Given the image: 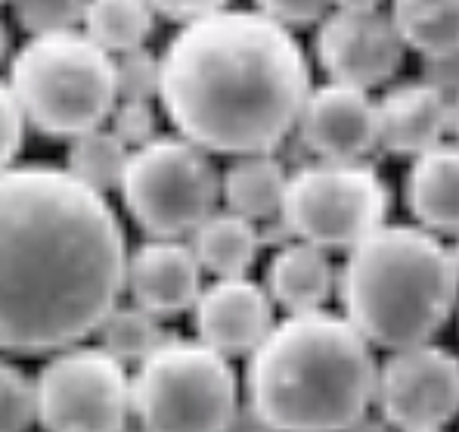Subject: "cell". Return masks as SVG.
<instances>
[{
	"instance_id": "obj_1",
	"label": "cell",
	"mask_w": 459,
	"mask_h": 432,
	"mask_svg": "<svg viewBox=\"0 0 459 432\" xmlns=\"http://www.w3.org/2000/svg\"><path fill=\"white\" fill-rule=\"evenodd\" d=\"M127 246L103 193L53 165L0 172V352L56 355L125 293Z\"/></svg>"
},
{
	"instance_id": "obj_2",
	"label": "cell",
	"mask_w": 459,
	"mask_h": 432,
	"mask_svg": "<svg viewBox=\"0 0 459 432\" xmlns=\"http://www.w3.org/2000/svg\"><path fill=\"white\" fill-rule=\"evenodd\" d=\"M310 91L301 40L258 10L180 25L161 50V110L180 137L218 156L273 153L299 128Z\"/></svg>"
},
{
	"instance_id": "obj_3",
	"label": "cell",
	"mask_w": 459,
	"mask_h": 432,
	"mask_svg": "<svg viewBox=\"0 0 459 432\" xmlns=\"http://www.w3.org/2000/svg\"><path fill=\"white\" fill-rule=\"evenodd\" d=\"M373 342L344 314H286L248 355V414L267 432H351L376 404Z\"/></svg>"
},
{
	"instance_id": "obj_4",
	"label": "cell",
	"mask_w": 459,
	"mask_h": 432,
	"mask_svg": "<svg viewBox=\"0 0 459 432\" xmlns=\"http://www.w3.org/2000/svg\"><path fill=\"white\" fill-rule=\"evenodd\" d=\"M344 317L373 346L401 352L425 346L459 302V271L450 246L420 225H382L339 271Z\"/></svg>"
},
{
	"instance_id": "obj_5",
	"label": "cell",
	"mask_w": 459,
	"mask_h": 432,
	"mask_svg": "<svg viewBox=\"0 0 459 432\" xmlns=\"http://www.w3.org/2000/svg\"><path fill=\"white\" fill-rule=\"evenodd\" d=\"M10 87L25 121L56 140L97 131L118 106L115 57L78 29L25 40L10 63Z\"/></svg>"
},
{
	"instance_id": "obj_6",
	"label": "cell",
	"mask_w": 459,
	"mask_h": 432,
	"mask_svg": "<svg viewBox=\"0 0 459 432\" xmlns=\"http://www.w3.org/2000/svg\"><path fill=\"white\" fill-rule=\"evenodd\" d=\"M134 420L146 432H230L239 380L230 357L199 339H165L131 374Z\"/></svg>"
},
{
	"instance_id": "obj_7",
	"label": "cell",
	"mask_w": 459,
	"mask_h": 432,
	"mask_svg": "<svg viewBox=\"0 0 459 432\" xmlns=\"http://www.w3.org/2000/svg\"><path fill=\"white\" fill-rule=\"evenodd\" d=\"M121 199L134 225L152 240H184L214 215L221 172L214 168L212 153L180 134H161L131 153Z\"/></svg>"
},
{
	"instance_id": "obj_8",
	"label": "cell",
	"mask_w": 459,
	"mask_h": 432,
	"mask_svg": "<svg viewBox=\"0 0 459 432\" xmlns=\"http://www.w3.org/2000/svg\"><path fill=\"white\" fill-rule=\"evenodd\" d=\"M388 215V187L367 162H314L289 174L282 225L320 249H354Z\"/></svg>"
},
{
	"instance_id": "obj_9",
	"label": "cell",
	"mask_w": 459,
	"mask_h": 432,
	"mask_svg": "<svg viewBox=\"0 0 459 432\" xmlns=\"http://www.w3.org/2000/svg\"><path fill=\"white\" fill-rule=\"evenodd\" d=\"M35 401L44 432H121L134 420L127 364L100 346L50 355L35 376Z\"/></svg>"
},
{
	"instance_id": "obj_10",
	"label": "cell",
	"mask_w": 459,
	"mask_h": 432,
	"mask_svg": "<svg viewBox=\"0 0 459 432\" xmlns=\"http://www.w3.org/2000/svg\"><path fill=\"white\" fill-rule=\"evenodd\" d=\"M376 404L397 432H441L459 414V357L435 342L391 352Z\"/></svg>"
},
{
	"instance_id": "obj_11",
	"label": "cell",
	"mask_w": 459,
	"mask_h": 432,
	"mask_svg": "<svg viewBox=\"0 0 459 432\" xmlns=\"http://www.w3.org/2000/svg\"><path fill=\"white\" fill-rule=\"evenodd\" d=\"M314 53L329 81L373 91L397 75L407 44L388 13L333 10L316 25Z\"/></svg>"
},
{
	"instance_id": "obj_12",
	"label": "cell",
	"mask_w": 459,
	"mask_h": 432,
	"mask_svg": "<svg viewBox=\"0 0 459 432\" xmlns=\"http://www.w3.org/2000/svg\"><path fill=\"white\" fill-rule=\"evenodd\" d=\"M301 140L323 162H363L379 146V100L348 84H316L299 119Z\"/></svg>"
},
{
	"instance_id": "obj_13",
	"label": "cell",
	"mask_w": 459,
	"mask_h": 432,
	"mask_svg": "<svg viewBox=\"0 0 459 432\" xmlns=\"http://www.w3.org/2000/svg\"><path fill=\"white\" fill-rule=\"evenodd\" d=\"M273 299L252 277L212 280L193 308L195 339L224 357H248L276 327Z\"/></svg>"
},
{
	"instance_id": "obj_14",
	"label": "cell",
	"mask_w": 459,
	"mask_h": 432,
	"mask_svg": "<svg viewBox=\"0 0 459 432\" xmlns=\"http://www.w3.org/2000/svg\"><path fill=\"white\" fill-rule=\"evenodd\" d=\"M202 265L184 240H146L127 255L125 289L131 302L159 321L193 312L202 295Z\"/></svg>"
},
{
	"instance_id": "obj_15",
	"label": "cell",
	"mask_w": 459,
	"mask_h": 432,
	"mask_svg": "<svg viewBox=\"0 0 459 432\" xmlns=\"http://www.w3.org/2000/svg\"><path fill=\"white\" fill-rule=\"evenodd\" d=\"M450 131V97L420 81H403L379 100V146L394 156L416 159L444 144Z\"/></svg>"
},
{
	"instance_id": "obj_16",
	"label": "cell",
	"mask_w": 459,
	"mask_h": 432,
	"mask_svg": "<svg viewBox=\"0 0 459 432\" xmlns=\"http://www.w3.org/2000/svg\"><path fill=\"white\" fill-rule=\"evenodd\" d=\"M264 287L286 314L326 312L329 299L339 293V271L326 249L295 240L270 259Z\"/></svg>"
},
{
	"instance_id": "obj_17",
	"label": "cell",
	"mask_w": 459,
	"mask_h": 432,
	"mask_svg": "<svg viewBox=\"0 0 459 432\" xmlns=\"http://www.w3.org/2000/svg\"><path fill=\"white\" fill-rule=\"evenodd\" d=\"M403 197L416 225L431 234L459 236V144H447L422 153L410 162Z\"/></svg>"
},
{
	"instance_id": "obj_18",
	"label": "cell",
	"mask_w": 459,
	"mask_h": 432,
	"mask_svg": "<svg viewBox=\"0 0 459 432\" xmlns=\"http://www.w3.org/2000/svg\"><path fill=\"white\" fill-rule=\"evenodd\" d=\"M289 174L270 153L239 156L221 174V197L227 208L248 221H267L282 212Z\"/></svg>"
},
{
	"instance_id": "obj_19",
	"label": "cell",
	"mask_w": 459,
	"mask_h": 432,
	"mask_svg": "<svg viewBox=\"0 0 459 432\" xmlns=\"http://www.w3.org/2000/svg\"><path fill=\"white\" fill-rule=\"evenodd\" d=\"M195 259H199L202 271L212 274L214 280H227V277H248L255 259L261 252V234L258 225L242 215L214 212L190 240Z\"/></svg>"
},
{
	"instance_id": "obj_20",
	"label": "cell",
	"mask_w": 459,
	"mask_h": 432,
	"mask_svg": "<svg viewBox=\"0 0 459 432\" xmlns=\"http://www.w3.org/2000/svg\"><path fill=\"white\" fill-rule=\"evenodd\" d=\"M388 16L407 50L425 59L459 53V0H391Z\"/></svg>"
},
{
	"instance_id": "obj_21",
	"label": "cell",
	"mask_w": 459,
	"mask_h": 432,
	"mask_svg": "<svg viewBox=\"0 0 459 432\" xmlns=\"http://www.w3.org/2000/svg\"><path fill=\"white\" fill-rule=\"evenodd\" d=\"M155 29L150 0H87L84 35L97 40L106 53H131L146 44Z\"/></svg>"
},
{
	"instance_id": "obj_22",
	"label": "cell",
	"mask_w": 459,
	"mask_h": 432,
	"mask_svg": "<svg viewBox=\"0 0 459 432\" xmlns=\"http://www.w3.org/2000/svg\"><path fill=\"white\" fill-rule=\"evenodd\" d=\"M131 146H125L109 128H97L81 137L69 140L65 153V172L75 174L81 184L93 187L97 193L121 190L127 162H131Z\"/></svg>"
},
{
	"instance_id": "obj_23",
	"label": "cell",
	"mask_w": 459,
	"mask_h": 432,
	"mask_svg": "<svg viewBox=\"0 0 459 432\" xmlns=\"http://www.w3.org/2000/svg\"><path fill=\"white\" fill-rule=\"evenodd\" d=\"M100 348H106L121 364H143L161 342L168 339L161 321L143 308L131 305H115L106 321L97 330Z\"/></svg>"
},
{
	"instance_id": "obj_24",
	"label": "cell",
	"mask_w": 459,
	"mask_h": 432,
	"mask_svg": "<svg viewBox=\"0 0 459 432\" xmlns=\"http://www.w3.org/2000/svg\"><path fill=\"white\" fill-rule=\"evenodd\" d=\"M31 423H38L35 380L0 357V432H29Z\"/></svg>"
},
{
	"instance_id": "obj_25",
	"label": "cell",
	"mask_w": 459,
	"mask_h": 432,
	"mask_svg": "<svg viewBox=\"0 0 459 432\" xmlns=\"http://www.w3.org/2000/svg\"><path fill=\"white\" fill-rule=\"evenodd\" d=\"M13 16L19 29L35 35H56L72 31L78 22H84L87 0H10Z\"/></svg>"
},
{
	"instance_id": "obj_26",
	"label": "cell",
	"mask_w": 459,
	"mask_h": 432,
	"mask_svg": "<svg viewBox=\"0 0 459 432\" xmlns=\"http://www.w3.org/2000/svg\"><path fill=\"white\" fill-rule=\"evenodd\" d=\"M115 81H118V100L152 103L161 91V57H155L146 47L121 53L115 57Z\"/></svg>"
},
{
	"instance_id": "obj_27",
	"label": "cell",
	"mask_w": 459,
	"mask_h": 432,
	"mask_svg": "<svg viewBox=\"0 0 459 432\" xmlns=\"http://www.w3.org/2000/svg\"><path fill=\"white\" fill-rule=\"evenodd\" d=\"M109 131L131 150L152 144L159 134V116H155V106L146 100H118L112 119H109Z\"/></svg>"
},
{
	"instance_id": "obj_28",
	"label": "cell",
	"mask_w": 459,
	"mask_h": 432,
	"mask_svg": "<svg viewBox=\"0 0 459 432\" xmlns=\"http://www.w3.org/2000/svg\"><path fill=\"white\" fill-rule=\"evenodd\" d=\"M25 125L29 121L22 116V106H19L10 81H0V172L13 168L16 162L25 140Z\"/></svg>"
},
{
	"instance_id": "obj_29",
	"label": "cell",
	"mask_w": 459,
	"mask_h": 432,
	"mask_svg": "<svg viewBox=\"0 0 459 432\" xmlns=\"http://www.w3.org/2000/svg\"><path fill=\"white\" fill-rule=\"evenodd\" d=\"M255 10L286 29H301L320 25L333 13V0H255Z\"/></svg>"
},
{
	"instance_id": "obj_30",
	"label": "cell",
	"mask_w": 459,
	"mask_h": 432,
	"mask_svg": "<svg viewBox=\"0 0 459 432\" xmlns=\"http://www.w3.org/2000/svg\"><path fill=\"white\" fill-rule=\"evenodd\" d=\"M155 16H165L171 22L190 25L199 19H208L221 10H230V0H150Z\"/></svg>"
},
{
	"instance_id": "obj_31",
	"label": "cell",
	"mask_w": 459,
	"mask_h": 432,
	"mask_svg": "<svg viewBox=\"0 0 459 432\" xmlns=\"http://www.w3.org/2000/svg\"><path fill=\"white\" fill-rule=\"evenodd\" d=\"M425 81L444 91L447 97L459 93V53H447V57L425 59Z\"/></svg>"
},
{
	"instance_id": "obj_32",
	"label": "cell",
	"mask_w": 459,
	"mask_h": 432,
	"mask_svg": "<svg viewBox=\"0 0 459 432\" xmlns=\"http://www.w3.org/2000/svg\"><path fill=\"white\" fill-rule=\"evenodd\" d=\"M385 0H333V10H351V13H376L382 10Z\"/></svg>"
},
{
	"instance_id": "obj_33",
	"label": "cell",
	"mask_w": 459,
	"mask_h": 432,
	"mask_svg": "<svg viewBox=\"0 0 459 432\" xmlns=\"http://www.w3.org/2000/svg\"><path fill=\"white\" fill-rule=\"evenodd\" d=\"M450 131H454V137L459 144V93L450 97Z\"/></svg>"
},
{
	"instance_id": "obj_34",
	"label": "cell",
	"mask_w": 459,
	"mask_h": 432,
	"mask_svg": "<svg viewBox=\"0 0 459 432\" xmlns=\"http://www.w3.org/2000/svg\"><path fill=\"white\" fill-rule=\"evenodd\" d=\"M6 47H10V31H6L4 19H0V59L6 57Z\"/></svg>"
},
{
	"instance_id": "obj_35",
	"label": "cell",
	"mask_w": 459,
	"mask_h": 432,
	"mask_svg": "<svg viewBox=\"0 0 459 432\" xmlns=\"http://www.w3.org/2000/svg\"><path fill=\"white\" fill-rule=\"evenodd\" d=\"M450 255H454V265H456V271H459V236H456L454 246H450Z\"/></svg>"
},
{
	"instance_id": "obj_36",
	"label": "cell",
	"mask_w": 459,
	"mask_h": 432,
	"mask_svg": "<svg viewBox=\"0 0 459 432\" xmlns=\"http://www.w3.org/2000/svg\"><path fill=\"white\" fill-rule=\"evenodd\" d=\"M121 432H146L143 427H140V423L137 420H131V423H127V427L125 429H121Z\"/></svg>"
}]
</instances>
